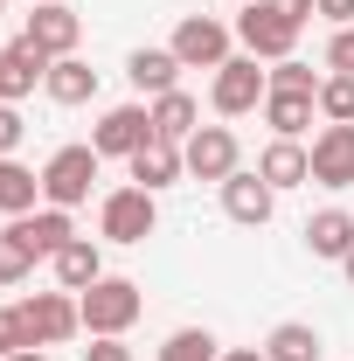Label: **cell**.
Segmentation results:
<instances>
[{
	"instance_id": "6da1fadb",
	"label": "cell",
	"mask_w": 354,
	"mask_h": 361,
	"mask_svg": "<svg viewBox=\"0 0 354 361\" xmlns=\"http://www.w3.org/2000/svg\"><path fill=\"white\" fill-rule=\"evenodd\" d=\"M236 42H243V56H257V63H285V56L299 49V21H285L271 0H243Z\"/></svg>"
},
{
	"instance_id": "7a4b0ae2",
	"label": "cell",
	"mask_w": 354,
	"mask_h": 361,
	"mask_svg": "<svg viewBox=\"0 0 354 361\" xmlns=\"http://www.w3.org/2000/svg\"><path fill=\"white\" fill-rule=\"evenodd\" d=\"M139 306H146V299H139L133 278H97L90 292H77V313H84L90 341H97V334H126V326L139 319Z\"/></svg>"
},
{
	"instance_id": "3957f363",
	"label": "cell",
	"mask_w": 354,
	"mask_h": 361,
	"mask_svg": "<svg viewBox=\"0 0 354 361\" xmlns=\"http://www.w3.org/2000/svg\"><path fill=\"white\" fill-rule=\"evenodd\" d=\"M264 97H271V70H257V56H229L216 70V84H209V104H216L222 118L264 111Z\"/></svg>"
},
{
	"instance_id": "277c9868",
	"label": "cell",
	"mask_w": 354,
	"mask_h": 361,
	"mask_svg": "<svg viewBox=\"0 0 354 361\" xmlns=\"http://www.w3.org/2000/svg\"><path fill=\"white\" fill-rule=\"evenodd\" d=\"M97 167H104V153L97 146H63V153H49L42 167V202L49 209H77L90 195V180H97Z\"/></svg>"
},
{
	"instance_id": "5b68a950",
	"label": "cell",
	"mask_w": 354,
	"mask_h": 361,
	"mask_svg": "<svg viewBox=\"0 0 354 361\" xmlns=\"http://www.w3.org/2000/svg\"><path fill=\"white\" fill-rule=\"evenodd\" d=\"M153 223H160V209H153L146 188H111L104 209H97V236H104V243H146Z\"/></svg>"
},
{
	"instance_id": "8992f818",
	"label": "cell",
	"mask_w": 354,
	"mask_h": 361,
	"mask_svg": "<svg viewBox=\"0 0 354 361\" xmlns=\"http://www.w3.org/2000/svg\"><path fill=\"white\" fill-rule=\"evenodd\" d=\"M181 160H188V174H195V180H216V188H222V180L243 167V146H236L229 126H202V133L181 139Z\"/></svg>"
},
{
	"instance_id": "52a82bcc",
	"label": "cell",
	"mask_w": 354,
	"mask_h": 361,
	"mask_svg": "<svg viewBox=\"0 0 354 361\" xmlns=\"http://www.w3.org/2000/svg\"><path fill=\"white\" fill-rule=\"evenodd\" d=\"M181 56V70H222L229 63V28H222L216 14H181L174 42H167Z\"/></svg>"
},
{
	"instance_id": "ba28073f",
	"label": "cell",
	"mask_w": 354,
	"mask_h": 361,
	"mask_svg": "<svg viewBox=\"0 0 354 361\" xmlns=\"http://www.w3.org/2000/svg\"><path fill=\"white\" fill-rule=\"evenodd\" d=\"M146 139H160V133H153V111H146V104H111V111L97 118L90 146H97L104 160H133Z\"/></svg>"
},
{
	"instance_id": "9c48e42d",
	"label": "cell",
	"mask_w": 354,
	"mask_h": 361,
	"mask_svg": "<svg viewBox=\"0 0 354 361\" xmlns=\"http://www.w3.org/2000/svg\"><path fill=\"white\" fill-rule=\"evenodd\" d=\"M21 319H28V341H35V348H63L70 334H84V313H77L70 292H35V299H21Z\"/></svg>"
},
{
	"instance_id": "30bf717a",
	"label": "cell",
	"mask_w": 354,
	"mask_h": 361,
	"mask_svg": "<svg viewBox=\"0 0 354 361\" xmlns=\"http://www.w3.org/2000/svg\"><path fill=\"white\" fill-rule=\"evenodd\" d=\"M49 70H56V56H49L42 42H7L0 49V104H21L35 84H49Z\"/></svg>"
},
{
	"instance_id": "8fae6325",
	"label": "cell",
	"mask_w": 354,
	"mask_h": 361,
	"mask_svg": "<svg viewBox=\"0 0 354 361\" xmlns=\"http://www.w3.org/2000/svg\"><path fill=\"white\" fill-rule=\"evenodd\" d=\"M271 209H278V188H271L264 174H236L222 180V216L229 223H243V229H257V223H271Z\"/></svg>"
},
{
	"instance_id": "7c38bea8",
	"label": "cell",
	"mask_w": 354,
	"mask_h": 361,
	"mask_svg": "<svg viewBox=\"0 0 354 361\" xmlns=\"http://www.w3.org/2000/svg\"><path fill=\"white\" fill-rule=\"evenodd\" d=\"M312 153V180L319 188H354V126H319Z\"/></svg>"
},
{
	"instance_id": "4fadbf2b",
	"label": "cell",
	"mask_w": 354,
	"mask_h": 361,
	"mask_svg": "<svg viewBox=\"0 0 354 361\" xmlns=\"http://www.w3.org/2000/svg\"><path fill=\"white\" fill-rule=\"evenodd\" d=\"M126 167H133V188H146V195H160V188H174V180L188 174V160H181L174 139H146Z\"/></svg>"
},
{
	"instance_id": "5bb4252c",
	"label": "cell",
	"mask_w": 354,
	"mask_h": 361,
	"mask_svg": "<svg viewBox=\"0 0 354 361\" xmlns=\"http://www.w3.org/2000/svg\"><path fill=\"white\" fill-rule=\"evenodd\" d=\"M77 35H84V21L70 14V0H42L28 14V42H42L49 56H77Z\"/></svg>"
},
{
	"instance_id": "9a60e30c",
	"label": "cell",
	"mask_w": 354,
	"mask_h": 361,
	"mask_svg": "<svg viewBox=\"0 0 354 361\" xmlns=\"http://www.w3.org/2000/svg\"><path fill=\"white\" fill-rule=\"evenodd\" d=\"M257 174H264L278 195H285V188H306L312 180V153L299 146V139H271L264 153H257Z\"/></svg>"
},
{
	"instance_id": "2e32d148",
	"label": "cell",
	"mask_w": 354,
	"mask_h": 361,
	"mask_svg": "<svg viewBox=\"0 0 354 361\" xmlns=\"http://www.w3.org/2000/svg\"><path fill=\"white\" fill-rule=\"evenodd\" d=\"M49 264H56V285H63V292H90V285L104 278V257H97V243H90V236H70Z\"/></svg>"
},
{
	"instance_id": "e0dca14e",
	"label": "cell",
	"mask_w": 354,
	"mask_h": 361,
	"mask_svg": "<svg viewBox=\"0 0 354 361\" xmlns=\"http://www.w3.org/2000/svg\"><path fill=\"white\" fill-rule=\"evenodd\" d=\"M126 77H133V90H146V97H167L181 77V56L174 49H133L126 56Z\"/></svg>"
},
{
	"instance_id": "ac0fdd59",
	"label": "cell",
	"mask_w": 354,
	"mask_h": 361,
	"mask_svg": "<svg viewBox=\"0 0 354 361\" xmlns=\"http://www.w3.org/2000/svg\"><path fill=\"white\" fill-rule=\"evenodd\" d=\"M14 229H21V243L35 250V257H56L70 236H77V223H70V209H35V216H14Z\"/></svg>"
},
{
	"instance_id": "d6986e66",
	"label": "cell",
	"mask_w": 354,
	"mask_h": 361,
	"mask_svg": "<svg viewBox=\"0 0 354 361\" xmlns=\"http://www.w3.org/2000/svg\"><path fill=\"white\" fill-rule=\"evenodd\" d=\"M306 250L341 264V257L354 250V216H348V209H319V216L306 223Z\"/></svg>"
},
{
	"instance_id": "ffe728a7",
	"label": "cell",
	"mask_w": 354,
	"mask_h": 361,
	"mask_svg": "<svg viewBox=\"0 0 354 361\" xmlns=\"http://www.w3.org/2000/svg\"><path fill=\"white\" fill-rule=\"evenodd\" d=\"M312 111H319V97H306V90H271L264 97V126L278 139H299L312 126Z\"/></svg>"
},
{
	"instance_id": "44dd1931",
	"label": "cell",
	"mask_w": 354,
	"mask_h": 361,
	"mask_svg": "<svg viewBox=\"0 0 354 361\" xmlns=\"http://www.w3.org/2000/svg\"><path fill=\"white\" fill-rule=\"evenodd\" d=\"M42 90L56 104H90V97H97V70H90L84 56H56V70H49Z\"/></svg>"
},
{
	"instance_id": "7402d4cb",
	"label": "cell",
	"mask_w": 354,
	"mask_h": 361,
	"mask_svg": "<svg viewBox=\"0 0 354 361\" xmlns=\"http://www.w3.org/2000/svg\"><path fill=\"white\" fill-rule=\"evenodd\" d=\"M153 133L181 146L188 133H202V104H195L188 90H167V97H153Z\"/></svg>"
},
{
	"instance_id": "603a6c76",
	"label": "cell",
	"mask_w": 354,
	"mask_h": 361,
	"mask_svg": "<svg viewBox=\"0 0 354 361\" xmlns=\"http://www.w3.org/2000/svg\"><path fill=\"white\" fill-rule=\"evenodd\" d=\"M42 202V174H28L21 160H0V216H35Z\"/></svg>"
},
{
	"instance_id": "cb8c5ba5",
	"label": "cell",
	"mask_w": 354,
	"mask_h": 361,
	"mask_svg": "<svg viewBox=\"0 0 354 361\" xmlns=\"http://www.w3.org/2000/svg\"><path fill=\"white\" fill-rule=\"evenodd\" d=\"M264 361H319V334H312L306 319H285V326H271Z\"/></svg>"
},
{
	"instance_id": "d4e9b609",
	"label": "cell",
	"mask_w": 354,
	"mask_h": 361,
	"mask_svg": "<svg viewBox=\"0 0 354 361\" xmlns=\"http://www.w3.org/2000/svg\"><path fill=\"white\" fill-rule=\"evenodd\" d=\"M160 361H222V348H216L209 326H181V334L160 341Z\"/></svg>"
},
{
	"instance_id": "484cf974",
	"label": "cell",
	"mask_w": 354,
	"mask_h": 361,
	"mask_svg": "<svg viewBox=\"0 0 354 361\" xmlns=\"http://www.w3.org/2000/svg\"><path fill=\"white\" fill-rule=\"evenodd\" d=\"M35 264H42V257L21 243V229L7 223V229H0V285H21V278H28Z\"/></svg>"
},
{
	"instance_id": "4316f807",
	"label": "cell",
	"mask_w": 354,
	"mask_h": 361,
	"mask_svg": "<svg viewBox=\"0 0 354 361\" xmlns=\"http://www.w3.org/2000/svg\"><path fill=\"white\" fill-rule=\"evenodd\" d=\"M319 118H326V126H354V77L334 70V77L319 84Z\"/></svg>"
},
{
	"instance_id": "83f0119b",
	"label": "cell",
	"mask_w": 354,
	"mask_h": 361,
	"mask_svg": "<svg viewBox=\"0 0 354 361\" xmlns=\"http://www.w3.org/2000/svg\"><path fill=\"white\" fill-rule=\"evenodd\" d=\"M319 70L312 63H299V56H285V63H271V90H306V97H319Z\"/></svg>"
},
{
	"instance_id": "f1b7e54d",
	"label": "cell",
	"mask_w": 354,
	"mask_h": 361,
	"mask_svg": "<svg viewBox=\"0 0 354 361\" xmlns=\"http://www.w3.org/2000/svg\"><path fill=\"white\" fill-rule=\"evenodd\" d=\"M21 348H35L28 341V319H21V306H0V361L21 355Z\"/></svg>"
},
{
	"instance_id": "f546056e",
	"label": "cell",
	"mask_w": 354,
	"mask_h": 361,
	"mask_svg": "<svg viewBox=\"0 0 354 361\" xmlns=\"http://www.w3.org/2000/svg\"><path fill=\"white\" fill-rule=\"evenodd\" d=\"M326 70L354 77V28H334V42H326Z\"/></svg>"
},
{
	"instance_id": "4dcf8cb0",
	"label": "cell",
	"mask_w": 354,
	"mask_h": 361,
	"mask_svg": "<svg viewBox=\"0 0 354 361\" xmlns=\"http://www.w3.org/2000/svg\"><path fill=\"white\" fill-rule=\"evenodd\" d=\"M84 361H133V348H126V334H97L84 348Z\"/></svg>"
},
{
	"instance_id": "1f68e13d",
	"label": "cell",
	"mask_w": 354,
	"mask_h": 361,
	"mask_svg": "<svg viewBox=\"0 0 354 361\" xmlns=\"http://www.w3.org/2000/svg\"><path fill=\"white\" fill-rule=\"evenodd\" d=\"M21 133H28V126H21V111H14V104H0V160H14Z\"/></svg>"
},
{
	"instance_id": "d6a6232c",
	"label": "cell",
	"mask_w": 354,
	"mask_h": 361,
	"mask_svg": "<svg viewBox=\"0 0 354 361\" xmlns=\"http://www.w3.org/2000/svg\"><path fill=\"white\" fill-rule=\"evenodd\" d=\"M312 14H326L334 28H354V0H312Z\"/></svg>"
},
{
	"instance_id": "836d02e7",
	"label": "cell",
	"mask_w": 354,
	"mask_h": 361,
	"mask_svg": "<svg viewBox=\"0 0 354 361\" xmlns=\"http://www.w3.org/2000/svg\"><path fill=\"white\" fill-rule=\"evenodd\" d=\"M271 7H278L285 21H299V28H306V21H312V0H271Z\"/></svg>"
},
{
	"instance_id": "e575fe53",
	"label": "cell",
	"mask_w": 354,
	"mask_h": 361,
	"mask_svg": "<svg viewBox=\"0 0 354 361\" xmlns=\"http://www.w3.org/2000/svg\"><path fill=\"white\" fill-rule=\"evenodd\" d=\"M222 361H264V348H229Z\"/></svg>"
},
{
	"instance_id": "d590c367",
	"label": "cell",
	"mask_w": 354,
	"mask_h": 361,
	"mask_svg": "<svg viewBox=\"0 0 354 361\" xmlns=\"http://www.w3.org/2000/svg\"><path fill=\"white\" fill-rule=\"evenodd\" d=\"M7 361H49V355H42V348H21V355H7Z\"/></svg>"
},
{
	"instance_id": "8d00e7d4",
	"label": "cell",
	"mask_w": 354,
	"mask_h": 361,
	"mask_svg": "<svg viewBox=\"0 0 354 361\" xmlns=\"http://www.w3.org/2000/svg\"><path fill=\"white\" fill-rule=\"evenodd\" d=\"M341 271H348V285H354V250H348V257H341Z\"/></svg>"
},
{
	"instance_id": "74e56055",
	"label": "cell",
	"mask_w": 354,
	"mask_h": 361,
	"mask_svg": "<svg viewBox=\"0 0 354 361\" xmlns=\"http://www.w3.org/2000/svg\"><path fill=\"white\" fill-rule=\"evenodd\" d=\"M0 14H7V0H0Z\"/></svg>"
},
{
	"instance_id": "f35d334b",
	"label": "cell",
	"mask_w": 354,
	"mask_h": 361,
	"mask_svg": "<svg viewBox=\"0 0 354 361\" xmlns=\"http://www.w3.org/2000/svg\"><path fill=\"white\" fill-rule=\"evenodd\" d=\"M35 7H42V0H35Z\"/></svg>"
}]
</instances>
